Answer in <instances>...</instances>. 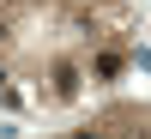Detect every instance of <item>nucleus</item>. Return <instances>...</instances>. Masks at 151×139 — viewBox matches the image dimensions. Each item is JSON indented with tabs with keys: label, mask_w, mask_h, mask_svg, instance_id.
I'll list each match as a JSON object with an SVG mask.
<instances>
[{
	"label": "nucleus",
	"mask_w": 151,
	"mask_h": 139,
	"mask_svg": "<svg viewBox=\"0 0 151 139\" xmlns=\"http://www.w3.org/2000/svg\"><path fill=\"white\" fill-rule=\"evenodd\" d=\"M79 139H97V133H79Z\"/></svg>",
	"instance_id": "1"
}]
</instances>
